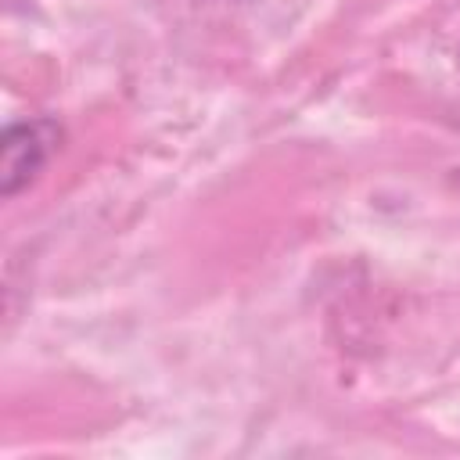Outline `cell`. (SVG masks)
Instances as JSON below:
<instances>
[{"label": "cell", "instance_id": "obj_1", "mask_svg": "<svg viewBox=\"0 0 460 460\" xmlns=\"http://www.w3.org/2000/svg\"><path fill=\"white\" fill-rule=\"evenodd\" d=\"M58 144H61V126L54 119L11 122L0 140V194L14 198L18 190H25L43 172Z\"/></svg>", "mask_w": 460, "mask_h": 460}]
</instances>
